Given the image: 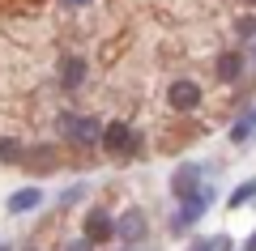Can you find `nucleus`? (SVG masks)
<instances>
[{"label": "nucleus", "instance_id": "7ed1b4c3", "mask_svg": "<svg viewBox=\"0 0 256 251\" xmlns=\"http://www.w3.org/2000/svg\"><path fill=\"white\" fill-rule=\"evenodd\" d=\"M210 205H214V192H210V188H196L188 200H180V213L171 217V230H175V234H184L192 222H201V217L210 213Z\"/></svg>", "mask_w": 256, "mask_h": 251}, {"label": "nucleus", "instance_id": "39448f33", "mask_svg": "<svg viewBox=\"0 0 256 251\" xmlns=\"http://www.w3.org/2000/svg\"><path fill=\"white\" fill-rule=\"evenodd\" d=\"M196 188H201V166H196V162H184L180 171L171 175V196L175 200H188Z\"/></svg>", "mask_w": 256, "mask_h": 251}, {"label": "nucleus", "instance_id": "b1692460", "mask_svg": "<svg viewBox=\"0 0 256 251\" xmlns=\"http://www.w3.org/2000/svg\"><path fill=\"white\" fill-rule=\"evenodd\" d=\"M252 124H256V111H252Z\"/></svg>", "mask_w": 256, "mask_h": 251}, {"label": "nucleus", "instance_id": "423d86ee", "mask_svg": "<svg viewBox=\"0 0 256 251\" xmlns=\"http://www.w3.org/2000/svg\"><path fill=\"white\" fill-rule=\"evenodd\" d=\"M111 234H116L111 213H107V209H90V213H86V239H90V243H107Z\"/></svg>", "mask_w": 256, "mask_h": 251}, {"label": "nucleus", "instance_id": "2eb2a0df", "mask_svg": "<svg viewBox=\"0 0 256 251\" xmlns=\"http://www.w3.org/2000/svg\"><path fill=\"white\" fill-rule=\"evenodd\" d=\"M82 196H86V183H77V188L60 192V205H73V200H82Z\"/></svg>", "mask_w": 256, "mask_h": 251}, {"label": "nucleus", "instance_id": "aec40b11", "mask_svg": "<svg viewBox=\"0 0 256 251\" xmlns=\"http://www.w3.org/2000/svg\"><path fill=\"white\" fill-rule=\"evenodd\" d=\"M244 251H256V230H252V239H248V243H244Z\"/></svg>", "mask_w": 256, "mask_h": 251}, {"label": "nucleus", "instance_id": "9d476101", "mask_svg": "<svg viewBox=\"0 0 256 251\" xmlns=\"http://www.w3.org/2000/svg\"><path fill=\"white\" fill-rule=\"evenodd\" d=\"M38 205H43V192L38 188H22V192L9 196V213H30V209H38Z\"/></svg>", "mask_w": 256, "mask_h": 251}, {"label": "nucleus", "instance_id": "dca6fc26", "mask_svg": "<svg viewBox=\"0 0 256 251\" xmlns=\"http://www.w3.org/2000/svg\"><path fill=\"white\" fill-rule=\"evenodd\" d=\"M64 251H94L90 239H73V243H64Z\"/></svg>", "mask_w": 256, "mask_h": 251}, {"label": "nucleus", "instance_id": "6e6552de", "mask_svg": "<svg viewBox=\"0 0 256 251\" xmlns=\"http://www.w3.org/2000/svg\"><path fill=\"white\" fill-rule=\"evenodd\" d=\"M146 230H150V226H146V213H141V209H128V213L116 222V234H120V239H128V243H141V239H146Z\"/></svg>", "mask_w": 256, "mask_h": 251}, {"label": "nucleus", "instance_id": "4be33fe9", "mask_svg": "<svg viewBox=\"0 0 256 251\" xmlns=\"http://www.w3.org/2000/svg\"><path fill=\"white\" fill-rule=\"evenodd\" d=\"M0 251H9V247H4V243H0Z\"/></svg>", "mask_w": 256, "mask_h": 251}, {"label": "nucleus", "instance_id": "6ab92c4d", "mask_svg": "<svg viewBox=\"0 0 256 251\" xmlns=\"http://www.w3.org/2000/svg\"><path fill=\"white\" fill-rule=\"evenodd\" d=\"M214 251H230V239H214Z\"/></svg>", "mask_w": 256, "mask_h": 251}, {"label": "nucleus", "instance_id": "f3484780", "mask_svg": "<svg viewBox=\"0 0 256 251\" xmlns=\"http://www.w3.org/2000/svg\"><path fill=\"white\" fill-rule=\"evenodd\" d=\"M188 251H214V239H196V243H192Z\"/></svg>", "mask_w": 256, "mask_h": 251}, {"label": "nucleus", "instance_id": "9b49d317", "mask_svg": "<svg viewBox=\"0 0 256 251\" xmlns=\"http://www.w3.org/2000/svg\"><path fill=\"white\" fill-rule=\"evenodd\" d=\"M252 200H256V179H244V183H239V188H235V192H230V196H226V209H230V213H235V209L252 205Z\"/></svg>", "mask_w": 256, "mask_h": 251}, {"label": "nucleus", "instance_id": "a211bd4d", "mask_svg": "<svg viewBox=\"0 0 256 251\" xmlns=\"http://www.w3.org/2000/svg\"><path fill=\"white\" fill-rule=\"evenodd\" d=\"M64 9H86V4H90V0H60Z\"/></svg>", "mask_w": 256, "mask_h": 251}, {"label": "nucleus", "instance_id": "1a4fd4ad", "mask_svg": "<svg viewBox=\"0 0 256 251\" xmlns=\"http://www.w3.org/2000/svg\"><path fill=\"white\" fill-rule=\"evenodd\" d=\"M214 72H218L222 85H235V81L244 77V51H222L218 64H214Z\"/></svg>", "mask_w": 256, "mask_h": 251}, {"label": "nucleus", "instance_id": "ddd939ff", "mask_svg": "<svg viewBox=\"0 0 256 251\" xmlns=\"http://www.w3.org/2000/svg\"><path fill=\"white\" fill-rule=\"evenodd\" d=\"M252 132H256V124H252V115H239V124L230 128V141L239 145V141H248V136H252Z\"/></svg>", "mask_w": 256, "mask_h": 251}, {"label": "nucleus", "instance_id": "f03ea898", "mask_svg": "<svg viewBox=\"0 0 256 251\" xmlns=\"http://www.w3.org/2000/svg\"><path fill=\"white\" fill-rule=\"evenodd\" d=\"M141 149V136L132 132V124H124V119H111L107 128H102V153H116V158H124V153H137Z\"/></svg>", "mask_w": 256, "mask_h": 251}, {"label": "nucleus", "instance_id": "f257e3e1", "mask_svg": "<svg viewBox=\"0 0 256 251\" xmlns=\"http://www.w3.org/2000/svg\"><path fill=\"white\" fill-rule=\"evenodd\" d=\"M56 132H60L64 141H73V145H94V141H102L98 119L77 115V111H60V115H56Z\"/></svg>", "mask_w": 256, "mask_h": 251}, {"label": "nucleus", "instance_id": "412c9836", "mask_svg": "<svg viewBox=\"0 0 256 251\" xmlns=\"http://www.w3.org/2000/svg\"><path fill=\"white\" fill-rule=\"evenodd\" d=\"M252 55H256V38H252Z\"/></svg>", "mask_w": 256, "mask_h": 251}, {"label": "nucleus", "instance_id": "20e7f679", "mask_svg": "<svg viewBox=\"0 0 256 251\" xmlns=\"http://www.w3.org/2000/svg\"><path fill=\"white\" fill-rule=\"evenodd\" d=\"M201 85L196 81H175V85H166V107L180 111V115H192V111L201 107Z\"/></svg>", "mask_w": 256, "mask_h": 251}, {"label": "nucleus", "instance_id": "5701e85b", "mask_svg": "<svg viewBox=\"0 0 256 251\" xmlns=\"http://www.w3.org/2000/svg\"><path fill=\"white\" fill-rule=\"evenodd\" d=\"M248 4H252V9H256V0H248Z\"/></svg>", "mask_w": 256, "mask_h": 251}, {"label": "nucleus", "instance_id": "0eeeda50", "mask_svg": "<svg viewBox=\"0 0 256 251\" xmlns=\"http://www.w3.org/2000/svg\"><path fill=\"white\" fill-rule=\"evenodd\" d=\"M86 72H90V68H86L82 55H64V60H60V85H64V90H82Z\"/></svg>", "mask_w": 256, "mask_h": 251}, {"label": "nucleus", "instance_id": "f8f14e48", "mask_svg": "<svg viewBox=\"0 0 256 251\" xmlns=\"http://www.w3.org/2000/svg\"><path fill=\"white\" fill-rule=\"evenodd\" d=\"M22 141H13V136H0V162H4V166H18V162H26L22 158Z\"/></svg>", "mask_w": 256, "mask_h": 251}, {"label": "nucleus", "instance_id": "4468645a", "mask_svg": "<svg viewBox=\"0 0 256 251\" xmlns=\"http://www.w3.org/2000/svg\"><path fill=\"white\" fill-rule=\"evenodd\" d=\"M235 34L239 38H256V17H239L235 21Z\"/></svg>", "mask_w": 256, "mask_h": 251}, {"label": "nucleus", "instance_id": "393cba45", "mask_svg": "<svg viewBox=\"0 0 256 251\" xmlns=\"http://www.w3.org/2000/svg\"><path fill=\"white\" fill-rule=\"evenodd\" d=\"M128 251H132V247H128Z\"/></svg>", "mask_w": 256, "mask_h": 251}]
</instances>
